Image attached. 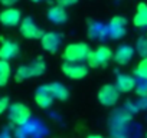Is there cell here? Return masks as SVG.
I'll use <instances>...</instances> for the list:
<instances>
[{"mask_svg": "<svg viewBox=\"0 0 147 138\" xmlns=\"http://www.w3.org/2000/svg\"><path fill=\"white\" fill-rule=\"evenodd\" d=\"M61 69L65 76H68L69 79H74V81L84 79L90 71L88 65H85L82 62H63Z\"/></svg>", "mask_w": 147, "mask_h": 138, "instance_id": "obj_4", "label": "cell"}, {"mask_svg": "<svg viewBox=\"0 0 147 138\" xmlns=\"http://www.w3.org/2000/svg\"><path fill=\"white\" fill-rule=\"evenodd\" d=\"M87 138H102L101 135H88Z\"/></svg>", "mask_w": 147, "mask_h": 138, "instance_id": "obj_27", "label": "cell"}, {"mask_svg": "<svg viewBox=\"0 0 147 138\" xmlns=\"http://www.w3.org/2000/svg\"><path fill=\"white\" fill-rule=\"evenodd\" d=\"M12 69H10V63L7 60H2L0 59V86H5L10 78Z\"/></svg>", "mask_w": 147, "mask_h": 138, "instance_id": "obj_18", "label": "cell"}, {"mask_svg": "<svg viewBox=\"0 0 147 138\" xmlns=\"http://www.w3.org/2000/svg\"><path fill=\"white\" fill-rule=\"evenodd\" d=\"M104 33L108 35V30L104 29L100 23H91V26H90V38L98 39V38H101Z\"/></svg>", "mask_w": 147, "mask_h": 138, "instance_id": "obj_20", "label": "cell"}, {"mask_svg": "<svg viewBox=\"0 0 147 138\" xmlns=\"http://www.w3.org/2000/svg\"><path fill=\"white\" fill-rule=\"evenodd\" d=\"M30 2H33V3H40V2H43V0H30Z\"/></svg>", "mask_w": 147, "mask_h": 138, "instance_id": "obj_28", "label": "cell"}, {"mask_svg": "<svg viewBox=\"0 0 147 138\" xmlns=\"http://www.w3.org/2000/svg\"><path fill=\"white\" fill-rule=\"evenodd\" d=\"M136 94L141 98H147V81H143L141 82H137V86H136Z\"/></svg>", "mask_w": 147, "mask_h": 138, "instance_id": "obj_22", "label": "cell"}, {"mask_svg": "<svg viewBox=\"0 0 147 138\" xmlns=\"http://www.w3.org/2000/svg\"><path fill=\"white\" fill-rule=\"evenodd\" d=\"M20 20H22V15H20V10L18 9L9 7V9H5L3 12H0V23L6 27H15L20 23Z\"/></svg>", "mask_w": 147, "mask_h": 138, "instance_id": "obj_10", "label": "cell"}, {"mask_svg": "<svg viewBox=\"0 0 147 138\" xmlns=\"http://www.w3.org/2000/svg\"><path fill=\"white\" fill-rule=\"evenodd\" d=\"M0 138H10V135L7 132H3V134H0Z\"/></svg>", "mask_w": 147, "mask_h": 138, "instance_id": "obj_26", "label": "cell"}, {"mask_svg": "<svg viewBox=\"0 0 147 138\" xmlns=\"http://www.w3.org/2000/svg\"><path fill=\"white\" fill-rule=\"evenodd\" d=\"M61 43H62V36H61V33H56V32H46L40 38L42 48L51 53H55L59 49Z\"/></svg>", "mask_w": 147, "mask_h": 138, "instance_id": "obj_9", "label": "cell"}, {"mask_svg": "<svg viewBox=\"0 0 147 138\" xmlns=\"http://www.w3.org/2000/svg\"><path fill=\"white\" fill-rule=\"evenodd\" d=\"M9 119L13 125L22 127L30 119V109L25 104L16 102L9 107Z\"/></svg>", "mask_w": 147, "mask_h": 138, "instance_id": "obj_6", "label": "cell"}, {"mask_svg": "<svg viewBox=\"0 0 147 138\" xmlns=\"http://www.w3.org/2000/svg\"><path fill=\"white\" fill-rule=\"evenodd\" d=\"M120 91L113 84H105L98 89L97 98L102 107H114L120 99Z\"/></svg>", "mask_w": 147, "mask_h": 138, "instance_id": "obj_5", "label": "cell"}, {"mask_svg": "<svg viewBox=\"0 0 147 138\" xmlns=\"http://www.w3.org/2000/svg\"><path fill=\"white\" fill-rule=\"evenodd\" d=\"M48 86H49V89H51V92H52V95H53L55 99H58V101H66L68 99L69 92H68V89L62 84L52 82V84H48Z\"/></svg>", "mask_w": 147, "mask_h": 138, "instance_id": "obj_17", "label": "cell"}, {"mask_svg": "<svg viewBox=\"0 0 147 138\" xmlns=\"http://www.w3.org/2000/svg\"><path fill=\"white\" fill-rule=\"evenodd\" d=\"M19 55V45L10 39H2L0 45V59L2 60H10Z\"/></svg>", "mask_w": 147, "mask_h": 138, "instance_id": "obj_12", "label": "cell"}, {"mask_svg": "<svg viewBox=\"0 0 147 138\" xmlns=\"http://www.w3.org/2000/svg\"><path fill=\"white\" fill-rule=\"evenodd\" d=\"M114 58V52L110 46H100L97 48L95 50H91L88 58H87V65L88 68L91 69H95V68H104L110 63V60Z\"/></svg>", "mask_w": 147, "mask_h": 138, "instance_id": "obj_3", "label": "cell"}, {"mask_svg": "<svg viewBox=\"0 0 147 138\" xmlns=\"http://www.w3.org/2000/svg\"><path fill=\"white\" fill-rule=\"evenodd\" d=\"M146 138H147V134H146Z\"/></svg>", "mask_w": 147, "mask_h": 138, "instance_id": "obj_29", "label": "cell"}, {"mask_svg": "<svg viewBox=\"0 0 147 138\" xmlns=\"http://www.w3.org/2000/svg\"><path fill=\"white\" fill-rule=\"evenodd\" d=\"M48 19L52 23H55V25H63L68 20V13H66V10H65L63 6L55 5V6L49 7V10H48Z\"/></svg>", "mask_w": 147, "mask_h": 138, "instance_id": "obj_15", "label": "cell"}, {"mask_svg": "<svg viewBox=\"0 0 147 138\" xmlns=\"http://www.w3.org/2000/svg\"><path fill=\"white\" fill-rule=\"evenodd\" d=\"M133 23L136 27H140V29L147 27V5L144 2L137 5L136 15L133 17Z\"/></svg>", "mask_w": 147, "mask_h": 138, "instance_id": "obj_16", "label": "cell"}, {"mask_svg": "<svg viewBox=\"0 0 147 138\" xmlns=\"http://www.w3.org/2000/svg\"><path fill=\"white\" fill-rule=\"evenodd\" d=\"M137 52L141 58H147V35L141 36L137 42Z\"/></svg>", "mask_w": 147, "mask_h": 138, "instance_id": "obj_21", "label": "cell"}, {"mask_svg": "<svg viewBox=\"0 0 147 138\" xmlns=\"http://www.w3.org/2000/svg\"><path fill=\"white\" fill-rule=\"evenodd\" d=\"M115 86H117V89H118L121 94L131 92V91L136 89L137 81H136L134 76H131V75H128V74H120V75H117Z\"/></svg>", "mask_w": 147, "mask_h": 138, "instance_id": "obj_13", "label": "cell"}, {"mask_svg": "<svg viewBox=\"0 0 147 138\" xmlns=\"http://www.w3.org/2000/svg\"><path fill=\"white\" fill-rule=\"evenodd\" d=\"M53 95H52V92H51V89H49V86H48V84L46 85H42V86H39L38 89H36V94H35V102H36V105L39 107V108H49L51 105H52V102H53Z\"/></svg>", "mask_w": 147, "mask_h": 138, "instance_id": "obj_11", "label": "cell"}, {"mask_svg": "<svg viewBox=\"0 0 147 138\" xmlns=\"http://www.w3.org/2000/svg\"><path fill=\"white\" fill-rule=\"evenodd\" d=\"M107 30H108V35L111 39H121L125 32H127V20L125 17L123 16H114L108 26H107Z\"/></svg>", "mask_w": 147, "mask_h": 138, "instance_id": "obj_7", "label": "cell"}, {"mask_svg": "<svg viewBox=\"0 0 147 138\" xmlns=\"http://www.w3.org/2000/svg\"><path fill=\"white\" fill-rule=\"evenodd\" d=\"M46 71V63L45 60L39 56L36 58L33 62H30L29 65H22L18 68V71H16V81L22 82L25 79H29V78H36V76H40L43 75Z\"/></svg>", "mask_w": 147, "mask_h": 138, "instance_id": "obj_2", "label": "cell"}, {"mask_svg": "<svg viewBox=\"0 0 147 138\" xmlns=\"http://www.w3.org/2000/svg\"><path fill=\"white\" fill-rule=\"evenodd\" d=\"M6 109H9V98L3 96V98H0V115H2Z\"/></svg>", "mask_w": 147, "mask_h": 138, "instance_id": "obj_23", "label": "cell"}, {"mask_svg": "<svg viewBox=\"0 0 147 138\" xmlns=\"http://www.w3.org/2000/svg\"><path fill=\"white\" fill-rule=\"evenodd\" d=\"M19 29H20L22 36L26 38V39H39V40H40V38H42L43 33H45L39 26H36V23L33 22L32 17H26V19H23L22 23H20V27H19Z\"/></svg>", "mask_w": 147, "mask_h": 138, "instance_id": "obj_8", "label": "cell"}, {"mask_svg": "<svg viewBox=\"0 0 147 138\" xmlns=\"http://www.w3.org/2000/svg\"><path fill=\"white\" fill-rule=\"evenodd\" d=\"M16 2H18V0H0V3L5 5V6H12V5H15Z\"/></svg>", "mask_w": 147, "mask_h": 138, "instance_id": "obj_25", "label": "cell"}, {"mask_svg": "<svg viewBox=\"0 0 147 138\" xmlns=\"http://www.w3.org/2000/svg\"><path fill=\"white\" fill-rule=\"evenodd\" d=\"M134 75L138 79L147 81V58H141V60L137 63V66L134 69Z\"/></svg>", "mask_w": 147, "mask_h": 138, "instance_id": "obj_19", "label": "cell"}, {"mask_svg": "<svg viewBox=\"0 0 147 138\" xmlns=\"http://www.w3.org/2000/svg\"><path fill=\"white\" fill-rule=\"evenodd\" d=\"M77 2H78V0H56V5L63 6V7H68V6L77 5Z\"/></svg>", "mask_w": 147, "mask_h": 138, "instance_id": "obj_24", "label": "cell"}, {"mask_svg": "<svg viewBox=\"0 0 147 138\" xmlns=\"http://www.w3.org/2000/svg\"><path fill=\"white\" fill-rule=\"evenodd\" d=\"M91 49L85 42H74L65 46L62 52V58L65 62H87Z\"/></svg>", "mask_w": 147, "mask_h": 138, "instance_id": "obj_1", "label": "cell"}, {"mask_svg": "<svg viewBox=\"0 0 147 138\" xmlns=\"http://www.w3.org/2000/svg\"><path fill=\"white\" fill-rule=\"evenodd\" d=\"M134 56V48L130 45H120L114 52V60L118 65H127Z\"/></svg>", "mask_w": 147, "mask_h": 138, "instance_id": "obj_14", "label": "cell"}]
</instances>
